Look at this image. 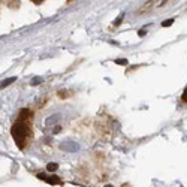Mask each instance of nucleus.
Wrapping results in <instances>:
<instances>
[{
    "label": "nucleus",
    "instance_id": "f257e3e1",
    "mask_svg": "<svg viewBox=\"0 0 187 187\" xmlns=\"http://www.w3.org/2000/svg\"><path fill=\"white\" fill-rule=\"evenodd\" d=\"M11 133H12V138L15 141V144L18 145V148L23 150L27 144V139L30 138L32 135V130H30V126L25 124L24 121H17L11 129Z\"/></svg>",
    "mask_w": 187,
    "mask_h": 187
},
{
    "label": "nucleus",
    "instance_id": "f03ea898",
    "mask_svg": "<svg viewBox=\"0 0 187 187\" xmlns=\"http://www.w3.org/2000/svg\"><path fill=\"white\" fill-rule=\"evenodd\" d=\"M37 178H41V180L47 181V183H49V184H61V180H60L59 177H54V175L48 177V175H45V174H39Z\"/></svg>",
    "mask_w": 187,
    "mask_h": 187
},
{
    "label": "nucleus",
    "instance_id": "7ed1b4c3",
    "mask_svg": "<svg viewBox=\"0 0 187 187\" xmlns=\"http://www.w3.org/2000/svg\"><path fill=\"white\" fill-rule=\"evenodd\" d=\"M60 148H61V150H64V151H76L80 147H78L75 142H64V144H61V145H60Z\"/></svg>",
    "mask_w": 187,
    "mask_h": 187
},
{
    "label": "nucleus",
    "instance_id": "20e7f679",
    "mask_svg": "<svg viewBox=\"0 0 187 187\" xmlns=\"http://www.w3.org/2000/svg\"><path fill=\"white\" fill-rule=\"evenodd\" d=\"M30 115H32V112H30L27 108H24V109H21V112H20V115H18V121H24V120H27Z\"/></svg>",
    "mask_w": 187,
    "mask_h": 187
},
{
    "label": "nucleus",
    "instance_id": "39448f33",
    "mask_svg": "<svg viewBox=\"0 0 187 187\" xmlns=\"http://www.w3.org/2000/svg\"><path fill=\"white\" fill-rule=\"evenodd\" d=\"M17 81V76H11V78H6V80H3L2 81V84H0V87L2 88H5V87H8L9 84H12V82Z\"/></svg>",
    "mask_w": 187,
    "mask_h": 187
},
{
    "label": "nucleus",
    "instance_id": "423d86ee",
    "mask_svg": "<svg viewBox=\"0 0 187 187\" xmlns=\"http://www.w3.org/2000/svg\"><path fill=\"white\" fill-rule=\"evenodd\" d=\"M123 18H124V12H121V14H120V15H118L117 18H115V20H114V25H115V27H118V25H120V23H121V21H123Z\"/></svg>",
    "mask_w": 187,
    "mask_h": 187
},
{
    "label": "nucleus",
    "instance_id": "0eeeda50",
    "mask_svg": "<svg viewBox=\"0 0 187 187\" xmlns=\"http://www.w3.org/2000/svg\"><path fill=\"white\" fill-rule=\"evenodd\" d=\"M57 168H59V165H57V163H48L47 165V171H48V172H54V171H57Z\"/></svg>",
    "mask_w": 187,
    "mask_h": 187
},
{
    "label": "nucleus",
    "instance_id": "6e6552de",
    "mask_svg": "<svg viewBox=\"0 0 187 187\" xmlns=\"http://www.w3.org/2000/svg\"><path fill=\"white\" fill-rule=\"evenodd\" d=\"M44 82V78H41V76H35L33 80H32V85H39V84H42Z\"/></svg>",
    "mask_w": 187,
    "mask_h": 187
},
{
    "label": "nucleus",
    "instance_id": "1a4fd4ad",
    "mask_svg": "<svg viewBox=\"0 0 187 187\" xmlns=\"http://www.w3.org/2000/svg\"><path fill=\"white\" fill-rule=\"evenodd\" d=\"M115 63L120 64V66H127V64H129V61L126 59H117V60H115Z\"/></svg>",
    "mask_w": 187,
    "mask_h": 187
},
{
    "label": "nucleus",
    "instance_id": "9d476101",
    "mask_svg": "<svg viewBox=\"0 0 187 187\" xmlns=\"http://www.w3.org/2000/svg\"><path fill=\"white\" fill-rule=\"evenodd\" d=\"M174 24V20L171 18V20H165L163 23H162V27H169V25H172Z\"/></svg>",
    "mask_w": 187,
    "mask_h": 187
},
{
    "label": "nucleus",
    "instance_id": "9b49d317",
    "mask_svg": "<svg viewBox=\"0 0 187 187\" xmlns=\"http://www.w3.org/2000/svg\"><path fill=\"white\" fill-rule=\"evenodd\" d=\"M181 99H183V102H187V87H186V90L183 92V96H181Z\"/></svg>",
    "mask_w": 187,
    "mask_h": 187
},
{
    "label": "nucleus",
    "instance_id": "f8f14e48",
    "mask_svg": "<svg viewBox=\"0 0 187 187\" xmlns=\"http://www.w3.org/2000/svg\"><path fill=\"white\" fill-rule=\"evenodd\" d=\"M57 118V115L56 117H49V118H47V124H51V123H54V120Z\"/></svg>",
    "mask_w": 187,
    "mask_h": 187
},
{
    "label": "nucleus",
    "instance_id": "ddd939ff",
    "mask_svg": "<svg viewBox=\"0 0 187 187\" xmlns=\"http://www.w3.org/2000/svg\"><path fill=\"white\" fill-rule=\"evenodd\" d=\"M138 35H139V36H144V35H145V29L139 30V32H138Z\"/></svg>",
    "mask_w": 187,
    "mask_h": 187
},
{
    "label": "nucleus",
    "instance_id": "4468645a",
    "mask_svg": "<svg viewBox=\"0 0 187 187\" xmlns=\"http://www.w3.org/2000/svg\"><path fill=\"white\" fill-rule=\"evenodd\" d=\"M32 2H33V3H35V5H41V3H42V2H44V0H32Z\"/></svg>",
    "mask_w": 187,
    "mask_h": 187
},
{
    "label": "nucleus",
    "instance_id": "2eb2a0df",
    "mask_svg": "<svg viewBox=\"0 0 187 187\" xmlns=\"http://www.w3.org/2000/svg\"><path fill=\"white\" fill-rule=\"evenodd\" d=\"M59 132H60V126H57V127L54 129V133H59Z\"/></svg>",
    "mask_w": 187,
    "mask_h": 187
},
{
    "label": "nucleus",
    "instance_id": "dca6fc26",
    "mask_svg": "<svg viewBox=\"0 0 187 187\" xmlns=\"http://www.w3.org/2000/svg\"><path fill=\"white\" fill-rule=\"evenodd\" d=\"M103 187H114L112 184H106V186H103Z\"/></svg>",
    "mask_w": 187,
    "mask_h": 187
}]
</instances>
